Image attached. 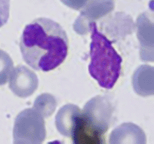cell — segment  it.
Returning a JSON list of instances; mask_svg holds the SVG:
<instances>
[{
  "instance_id": "obj_1",
  "label": "cell",
  "mask_w": 154,
  "mask_h": 144,
  "mask_svg": "<svg viewBox=\"0 0 154 144\" xmlns=\"http://www.w3.org/2000/svg\"><path fill=\"white\" fill-rule=\"evenodd\" d=\"M26 63L35 71L48 72L66 59L69 38L62 26L48 18H38L26 25L20 39Z\"/></svg>"
},
{
  "instance_id": "obj_2",
  "label": "cell",
  "mask_w": 154,
  "mask_h": 144,
  "mask_svg": "<svg viewBox=\"0 0 154 144\" xmlns=\"http://www.w3.org/2000/svg\"><path fill=\"white\" fill-rule=\"evenodd\" d=\"M90 29L91 42L89 72L101 87L110 89L120 76L122 58L112 42L98 30L95 22L90 24Z\"/></svg>"
},
{
  "instance_id": "obj_3",
  "label": "cell",
  "mask_w": 154,
  "mask_h": 144,
  "mask_svg": "<svg viewBox=\"0 0 154 144\" xmlns=\"http://www.w3.org/2000/svg\"><path fill=\"white\" fill-rule=\"evenodd\" d=\"M106 130L86 112L79 110L73 118L70 136L75 144H102L105 142Z\"/></svg>"
},
{
  "instance_id": "obj_4",
  "label": "cell",
  "mask_w": 154,
  "mask_h": 144,
  "mask_svg": "<svg viewBox=\"0 0 154 144\" xmlns=\"http://www.w3.org/2000/svg\"><path fill=\"white\" fill-rule=\"evenodd\" d=\"M70 104L66 105L59 111L56 117V125L60 132L61 134L70 136L71 128L73 122V118L77 111L80 109L75 105H72L71 111H69Z\"/></svg>"
},
{
  "instance_id": "obj_5",
  "label": "cell",
  "mask_w": 154,
  "mask_h": 144,
  "mask_svg": "<svg viewBox=\"0 0 154 144\" xmlns=\"http://www.w3.org/2000/svg\"><path fill=\"white\" fill-rule=\"evenodd\" d=\"M10 14V0H0V28L7 24Z\"/></svg>"
}]
</instances>
